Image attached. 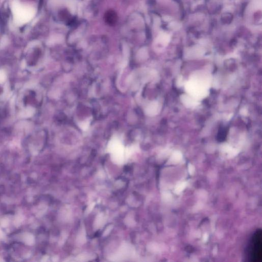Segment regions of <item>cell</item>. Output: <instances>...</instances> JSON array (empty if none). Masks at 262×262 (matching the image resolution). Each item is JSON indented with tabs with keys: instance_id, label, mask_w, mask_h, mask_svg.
<instances>
[{
	"instance_id": "1",
	"label": "cell",
	"mask_w": 262,
	"mask_h": 262,
	"mask_svg": "<svg viewBox=\"0 0 262 262\" xmlns=\"http://www.w3.org/2000/svg\"><path fill=\"white\" fill-rule=\"evenodd\" d=\"M11 10L15 24L22 25L29 22L35 15V8L28 5L23 4L18 0H14L11 5Z\"/></svg>"
},
{
	"instance_id": "2",
	"label": "cell",
	"mask_w": 262,
	"mask_h": 262,
	"mask_svg": "<svg viewBox=\"0 0 262 262\" xmlns=\"http://www.w3.org/2000/svg\"><path fill=\"white\" fill-rule=\"evenodd\" d=\"M248 261L261 262L262 259V232L258 229L252 235L246 251Z\"/></svg>"
},
{
	"instance_id": "3",
	"label": "cell",
	"mask_w": 262,
	"mask_h": 262,
	"mask_svg": "<svg viewBox=\"0 0 262 262\" xmlns=\"http://www.w3.org/2000/svg\"><path fill=\"white\" fill-rule=\"evenodd\" d=\"M106 19L109 23L113 24L116 21V15L113 13V11H111V12L109 11L106 15Z\"/></svg>"
},
{
	"instance_id": "4",
	"label": "cell",
	"mask_w": 262,
	"mask_h": 262,
	"mask_svg": "<svg viewBox=\"0 0 262 262\" xmlns=\"http://www.w3.org/2000/svg\"><path fill=\"white\" fill-rule=\"evenodd\" d=\"M90 121L89 120H86V121H83V122H81L80 123V127L82 130L84 131H86L88 130L89 127Z\"/></svg>"
},
{
	"instance_id": "5",
	"label": "cell",
	"mask_w": 262,
	"mask_h": 262,
	"mask_svg": "<svg viewBox=\"0 0 262 262\" xmlns=\"http://www.w3.org/2000/svg\"><path fill=\"white\" fill-rule=\"evenodd\" d=\"M6 77L5 73L3 71H0V83L5 81Z\"/></svg>"
},
{
	"instance_id": "6",
	"label": "cell",
	"mask_w": 262,
	"mask_h": 262,
	"mask_svg": "<svg viewBox=\"0 0 262 262\" xmlns=\"http://www.w3.org/2000/svg\"><path fill=\"white\" fill-rule=\"evenodd\" d=\"M7 42H8V39H7V37L6 36H4L3 39H2L1 42V44H0V46H5L6 45H7Z\"/></svg>"
}]
</instances>
